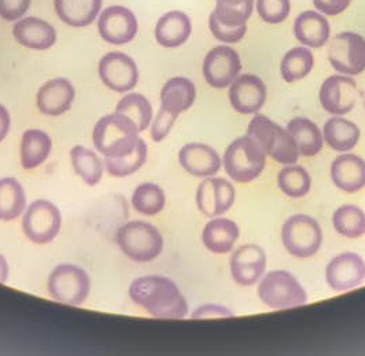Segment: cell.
I'll list each match as a JSON object with an SVG mask.
<instances>
[{
  "label": "cell",
  "mask_w": 365,
  "mask_h": 356,
  "mask_svg": "<svg viewBox=\"0 0 365 356\" xmlns=\"http://www.w3.org/2000/svg\"><path fill=\"white\" fill-rule=\"evenodd\" d=\"M240 69V56L230 46H217L212 49L205 56L202 66L206 83L219 90L230 87Z\"/></svg>",
  "instance_id": "11"
},
{
  "label": "cell",
  "mask_w": 365,
  "mask_h": 356,
  "mask_svg": "<svg viewBox=\"0 0 365 356\" xmlns=\"http://www.w3.org/2000/svg\"><path fill=\"white\" fill-rule=\"evenodd\" d=\"M323 138L334 151H350L356 148L360 139V128L344 117H332L323 128Z\"/></svg>",
  "instance_id": "30"
},
{
  "label": "cell",
  "mask_w": 365,
  "mask_h": 356,
  "mask_svg": "<svg viewBox=\"0 0 365 356\" xmlns=\"http://www.w3.org/2000/svg\"><path fill=\"white\" fill-rule=\"evenodd\" d=\"M334 185L345 193H357L365 186V161L356 154H342L331 164Z\"/></svg>",
  "instance_id": "22"
},
{
  "label": "cell",
  "mask_w": 365,
  "mask_h": 356,
  "mask_svg": "<svg viewBox=\"0 0 365 356\" xmlns=\"http://www.w3.org/2000/svg\"><path fill=\"white\" fill-rule=\"evenodd\" d=\"M98 31L105 41L114 46H123L136 36L138 19L124 6H110L99 16Z\"/></svg>",
  "instance_id": "13"
},
{
  "label": "cell",
  "mask_w": 365,
  "mask_h": 356,
  "mask_svg": "<svg viewBox=\"0 0 365 356\" xmlns=\"http://www.w3.org/2000/svg\"><path fill=\"white\" fill-rule=\"evenodd\" d=\"M95 149L109 158L125 157L132 153L139 141L136 124L121 113L103 116L93 127Z\"/></svg>",
  "instance_id": "2"
},
{
  "label": "cell",
  "mask_w": 365,
  "mask_h": 356,
  "mask_svg": "<svg viewBox=\"0 0 365 356\" xmlns=\"http://www.w3.org/2000/svg\"><path fill=\"white\" fill-rule=\"evenodd\" d=\"M13 35L21 46L32 50H48L56 43V31L54 26L36 17L19 19L14 24Z\"/></svg>",
  "instance_id": "21"
},
{
  "label": "cell",
  "mask_w": 365,
  "mask_h": 356,
  "mask_svg": "<svg viewBox=\"0 0 365 356\" xmlns=\"http://www.w3.org/2000/svg\"><path fill=\"white\" fill-rule=\"evenodd\" d=\"M129 297L154 318L182 319L188 314V302L179 286L161 275H146L132 281Z\"/></svg>",
  "instance_id": "1"
},
{
  "label": "cell",
  "mask_w": 365,
  "mask_h": 356,
  "mask_svg": "<svg viewBox=\"0 0 365 356\" xmlns=\"http://www.w3.org/2000/svg\"><path fill=\"white\" fill-rule=\"evenodd\" d=\"M332 225L338 234L346 238H360L365 234V213L356 205L338 208L332 215Z\"/></svg>",
  "instance_id": "34"
},
{
  "label": "cell",
  "mask_w": 365,
  "mask_h": 356,
  "mask_svg": "<svg viewBox=\"0 0 365 356\" xmlns=\"http://www.w3.org/2000/svg\"><path fill=\"white\" fill-rule=\"evenodd\" d=\"M326 280L335 292H347L360 286L365 280V262L353 252L335 256L326 268Z\"/></svg>",
  "instance_id": "14"
},
{
  "label": "cell",
  "mask_w": 365,
  "mask_h": 356,
  "mask_svg": "<svg viewBox=\"0 0 365 356\" xmlns=\"http://www.w3.org/2000/svg\"><path fill=\"white\" fill-rule=\"evenodd\" d=\"M239 227L234 220L217 218L212 219L202 231V243L212 253H228L239 238Z\"/></svg>",
  "instance_id": "26"
},
{
  "label": "cell",
  "mask_w": 365,
  "mask_h": 356,
  "mask_svg": "<svg viewBox=\"0 0 365 356\" xmlns=\"http://www.w3.org/2000/svg\"><path fill=\"white\" fill-rule=\"evenodd\" d=\"M230 102L240 114H256L267 101V87L255 75L237 76L230 86Z\"/></svg>",
  "instance_id": "17"
},
{
  "label": "cell",
  "mask_w": 365,
  "mask_h": 356,
  "mask_svg": "<svg viewBox=\"0 0 365 356\" xmlns=\"http://www.w3.org/2000/svg\"><path fill=\"white\" fill-rule=\"evenodd\" d=\"M98 71L103 84L115 93H128L136 87L139 80V71L135 61L120 51L102 56Z\"/></svg>",
  "instance_id": "12"
},
{
  "label": "cell",
  "mask_w": 365,
  "mask_h": 356,
  "mask_svg": "<svg viewBox=\"0 0 365 356\" xmlns=\"http://www.w3.org/2000/svg\"><path fill=\"white\" fill-rule=\"evenodd\" d=\"M32 0H0V17L6 21H19L31 7Z\"/></svg>",
  "instance_id": "43"
},
{
  "label": "cell",
  "mask_w": 365,
  "mask_h": 356,
  "mask_svg": "<svg viewBox=\"0 0 365 356\" xmlns=\"http://www.w3.org/2000/svg\"><path fill=\"white\" fill-rule=\"evenodd\" d=\"M76 91L72 83L58 77L47 81L37 93V108L46 116H61L72 108Z\"/></svg>",
  "instance_id": "19"
},
{
  "label": "cell",
  "mask_w": 365,
  "mask_h": 356,
  "mask_svg": "<svg viewBox=\"0 0 365 356\" xmlns=\"http://www.w3.org/2000/svg\"><path fill=\"white\" fill-rule=\"evenodd\" d=\"M179 163L190 175L210 178L221 168L219 153L205 143H188L179 151Z\"/></svg>",
  "instance_id": "20"
},
{
  "label": "cell",
  "mask_w": 365,
  "mask_h": 356,
  "mask_svg": "<svg viewBox=\"0 0 365 356\" xmlns=\"http://www.w3.org/2000/svg\"><path fill=\"white\" fill-rule=\"evenodd\" d=\"M267 164V154L250 135L235 139L224 153L222 166L227 175L237 183L257 179Z\"/></svg>",
  "instance_id": "3"
},
{
  "label": "cell",
  "mask_w": 365,
  "mask_h": 356,
  "mask_svg": "<svg viewBox=\"0 0 365 356\" xmlns=\"http://www.w3.org/2000/svg\"><path fill=\"white\" fill-rule=\"evenodd\" d=\"M282 241L294 258L307 259L319 252L323 244V231L311 216L294 215L282 227Z\"/></svg>",
  "instance_id": "7"
},
{
  "label": "cell",
  "mask_w": 365,
  "mask_h": 356,
  "mask_svg": "<svg viewBox=\"0 0 365 356\" xmlns=\"http://www.w3.org/2000/svg\"><path fill=\"white\" fill-rule=\"evenodd\" d=\"M314 65V58L311 50L307 47H294L280 63V73L284 81L294 83L305 78L309 75Z\"/></svg>",
  "instance_id": "33"
},
{
  "label": "cell",
  "mask_w": 365,
  "mask_h": 356,
  "mask_svg": "<svg viewBox=\"0 0 365 356\" xmlns=\"http://www.w3.org/2000/svg\"><path fill=\"white\" fill-rule=\"evenodd\" d=\"M26 206L25 190L17 179H0V220L10 222L21 216Z\"/></svg>",
  "instance_id": "31"
},
{
  "label": "cell",
  "mask_w": 365,
  "mask_h": 356,
  "mask_svg": "<svg viewBox=\"0 0 365 356\" xmlns=\"http://www.w3.org/2000/svg\"><path fill=\"white\" fill-rule=\"evenodd\" d=\"M10 126H11L10 113L3 105H0V142L7 136V133L10 131Z\"/></svg>",
  "instance_id": "46"
},
{
  "label": "cell",
  "mask_w": 365,
  "mask_h": 356,
  "mask_svg": "<svg viewBox=\"0 0 365 356\" xmlns=\"http://www.w3.org/2000/svg\"><path fill=\"white\" fill-rule=\"evenodd\" d=\"M197 88L187 77L169 78L161 90V108L166 112L179 116L187 112L195 102Z\"/></svg>",
  "instance_id": "25"
},
{
  "label": "cell",
  "mask_w": 365,
  "mask_h": 356,
  "mask_svg": "<svg viewBox=\"0 0 365 356\" xmlns=\"http://www.w3.org/2000/svg\"><path fill=\"white\" fill-rule=\"evenodd\" d=\"M258 297L272 310H287L307 304L308 296L298 280L284 270H274L261 280Z\"/></svg>",
  "instance_id": "6"
},
{
  "label": "cell",
  "mask_w": 365,
  "mask_h": 356,
  "mask_svg": "<svg viewBox=\"0 0 365 356\" xmlns=\"http://www.w3.org/2000/svg\"><path fill=\"white\" fill-rule=\"evenodd\" d=\"M235 203V188L222 178L205 179L197 190V205L203 215L216 218L228 212Z\"/></svg>",
  "instance_id": "16"
},
{
  "label": "cell",
  "mask_w": 365,
  "mask_h": 356,
  "mask_svg": "<svg viewBox=\"0 0 365 356\" xmlns=\"http://www.w3.org/2000/svg\"><path fill=\"white\" fill-rule=\"evenodd\" d=\"M351 0H313L314 7L324 16H338L349 7Z\"/></svg>",
  "instance_id": "45"
},
{
  "label": "cell",
  "mask_w": 365,
  "mask_h": 356,
  "mask_svg": "<svg viewBox=\"0 0 365 356\" xmlns=\"http://www.w3.org/2000/svg\"><path fill=\"white\" fill-rule=\"evenodd\" d=\"M9 273H10V270H9L7 260H6V258L3 255H0V283H6L7 282Z\"/></svg>",
  "instance_id": "47"
},
{
  "label": "cell",
  "mask_w": 365,
  "mask_h": 356,
  "mask_svg": "<svg viewBox=\"0 0 365 356\" xmlns=\"http://www.w3.org/2000/svg\"><path fill=\"white\" fill-rule=\"evenodd\" d=\"M294 35L304 46L320 49L329 41V21L322 13L304 11L294 21Z\"/></svg>",
  "instance_id": "24"
},
{
  "label": "cell",
  "mask_w": 365,
  "mask_h": 356,
  "mask_svg": "<svg viewBox=\"0 0 365 356\" xmlns=\"http://www.w3.org/2000/svg\"><path fill=\"white\" fill-rule=\"evenodd\" d=\"M192 32L190 17L182 11H169L158 19L155 25V39L160 46L176 49L182 46Z\"/></svg>",
  "instance_id": "23"
},
{
  "label": "cell",
  "mask_w": 365,
  "mask_h": 356,
  "mask_svg": "<svg viewBox=\"0 0 365 356\" xmlns=\"http://www.w3.org/2000/svg\"><path fill=\"white\" fill-rule=\"evenodd\" d=\"M115 112L121 113L130 118L139 132L146 131L153 120V106L145 95L130 93L125 95L115 108Z\"/></svg>",
  "instance_id": "35"
},
{
  "label": "cell",
  "mask_w": 365,
  "mask_h": 356,
  "mask_svg": "<svg viewBox=\"0 0 365 356\" xmlns=\"http://www.w3.org/2000/svg\"><path fill=\"white\" fill-rule=\"evenodd\" d=\"M130 203L136 212L146 216H154L164 209L166 197L164 190L158 185L142 183L135 188Z\"/></svg>",
  "instance_id": "38"
},
{
  "label": "cell",
  "mask_w": 365,
  "mask_h": 356,
  "mask_svg": "<svg viewBox=\"0 0 365 356\" xmlns=\"http://www.w3.org/2000/svg\"><path fill=\"white\" fill-rule=\"evenodd\" d=\"M247 135L255 138L265 154L279 164L292 166L298 161L299 151L292 135L267 116L256 114L247 127Z\"/></svg>",
  "instance_id": "5"
},
{
  "label": "cell",
  "mask_w": 365,
  "mask_h": 356,
  "mask_svg": "<svg viewBox=\"0 0 365 356\" xmlns=\"http://www.w3.org/2000/svg\"><path fill=\"white\" fill-rule=\"evenodd\" d=\"M178 116L172 114V113L166 112L163 108L160 109V112L157 114L153 126H151V139L154 142H161L165 138L169 135V132L172 130V127L176 123Z\"/></svg>",
  "instance_id": "42"
},
{
  "label": "cell",
  "mask_w": 365,
  "mask_h": 356,
  "mask_svg": "<svg viewBox=\"0 0 365 356\" xmlns=\"http://www.w3.org/2000/svg\"><path fill=\"white\" fill-rule=\"evenodd\" d=\"M62 216L50 201L37 200L26 209L22 220V230L34 244L46 245L53 243L59 234Z\"/></svg>",
  "instance_id": "9"
},
{
  "label": "cell",
  "mask_w": 365,
  "mask_h": 356,
  "mask_svg": "<svg viewBox=\"0 0 365 356\" xmlns=\"http://www.w3.org/2000/svg\"><path fill=\"white\" fill-rule=\"evenodd\" d=\"M320 103L329 114L345 116L351 112L357 99V84L347 76H329L322 84Z\"/></svg>",
  "instance_id": "15"
},
{
  "label": "cell",
  "mask_w": 365,
  "mask_h": 356,
  "mask_svg": "<svg viewBox=\"0 0 365 356\" xmlns=\"http://www.w3.org/2000/svg\"><path fill=\"white\" fill-rule=\"evenodd\" d=\"M55 11L62 22L73 28L91 25L102 9V0H54Z\"/></svg>",
  "instance_id": "27"
},
{
  "label": "cell",
  "mask_w": 365,
  "mask_h": 356,
  "mask_svg": "<svg viewBox=\"0 0 365 356\" xmlns=\"http://www.w3.org/2000/svg\"><path fill=\"white\" fill-rule=\"evenodd\" d=\"M71 160L76 175H78L84 183L95 186L101 182L103 175V164L95 151L84 146H74L71 151Z\"/></svg>",
  "instance_id": "32"
},
{
  "label": "cell",
  "mask_w": 365,
  "mask_h": 356,
  "mask_svg": "<svg viewBox=\"0 0 365 356\" xmlns=\"http://www.w3.org/2000/svg\"><path fill=\"white\" fill-rule=\"evenodd\" d=\"M286 130L297 143L299 156L314 157L323 149V133L309 118L295 117L290 120Z\"/></svg>",
  "instance_id": "28"
},
{
  "label": "cell",
  "mask_w": 365,
  "mask_h": 356,
  "mask_svg": "<svg viewBox=\"0 0 365 356\" xmlns=\"http://www.w3.org/2000/svg\"><path fill=\"white\" fill-rule=\"evenodd\" d=\"M209 29H210L212 35L220 41L234 44L245 38V35L247 32V25H242L237 28L225 26L217 19L215 11H212V14L209 16Z\"/></svg>",
  "instance_id": "41"
},
{
  "label": "cell",
  "mask_w": 365,
  "mask_h": 356,
  "mask_svg": "<svg viewBox=\"0 0 365 356\" xmlns=\"http://www.w3.org/2000/svg\"><path fill=\"white\" fill-rule=\"evenodd\" d=\"M277 186L292 198H302L311 190V175L301 166H286L277 175Z\"/></svg>",
  "instance_id": "36"
},
{
  "label": "cell",
  "mask_w": 365,
  "mask_h": 356,
  "mask_svg": "<svg viewBox=\"0 0 365 356\" xmlns=\"http://www.w3.org/2000/svg\"><path fill=\"white\" fill-rule=\"evenodd\" d=\"M47 286L54 300L68 305H81L90 296L91 280L81 267L66 263L55 267Z\"/></svg>",
  "instance_id": "8"
},
{
  "label": "cell",
  "mask_w": 365,
  "mask_h": 356,
  "mask_svg": "<svg viewBox=\"0 0 365 356\" xmlns=\"http://www.w3.org/2000/svg\"><path fill=\"white\" fill-rule=\"evenodd\" d=\"M147 160V145L143 139L139 138L136 148L125 157L118 158H105V167L113 178H127L145 166Z\"/></svg>",
  "instance_id": "39"
},
{
  "label": "cell",
  "mask_w": 365,
  "mask_h": 356,
  "mask_svg": "<svg viewBox=\"0 0 365 356\" xmlns=\"http://www.w3.org/2000/svg\"><path fill=\"white\" fill-rule=\"evenodd\" d=\"M255 10V0H217L213 10L220 22L230 28L246 25Z\"/></svg>",
  "instance_id": "37"
},
{
  "label": "cell",
  "mask_w": 365,
  "mask_h": 356,
  "mask_svg": "<svg viewBox=\"0 0 365 356\" xmlns=\"http://www.w3.org/2000/svg\"><path fill=\"white\" fill-rule=\"evenodd\" d=\"M53 141L48 133L41 130H28L21 139V166L25 169L40 167L50 156Z\"/></svg>",
  "instance_id": "29"
},
{
  "label": "cell",
  "mask_w": 365,
  "mask_h": 356,
  "mask_svg": "<svg viewBox=\"0 0 365 356\" xmlns=\"http://www.w3.org/2000/svg\"><path fill=\"white\" fill-rule=\"evenodd\" d=\"M234 312L231 310H228L227 307L222 305H216V304H207V305H202L200 308H197L192 314V319H207V318H230L232 317Z\"/></svg>",
  "instance_id": "44"
},
{
  "label": "cell",
  "mask_w": 365,
  "mask_h": 356,
  "mask_svg": "<svg viewBox=\"0 0 365 356\" xmlns=\"http://www.w3.org/2000/svg\"><path fill=\"white\" fill-rule=\"evenodd\" d=\"M290 0H257V13L267 24L276 25L284 22L290 16Z\"/></svg>",
  "instance_id": "40"
},
{
  "label": "cell",
  "mask_w": 365,
  "mask_h": 356,
  "mask_svg": "<svg viewBox=\"0 0 365 356\" xmlns=\"http://www.w3.org/2000/svg\"><path fill=\"white\" fill-rule=\"evenodd\" d=\"M327 56L339 73L360 75L365 71V39L354 32L338 34L329 41Z\"/></svg>",
  "instance_id": "10"
},
{
  "label": "cell",
  "mask_w": 365,
  "mask_h": 356,
  "mask_svg": "<svg viewBox=\"0 0 365 356\" xmlns=\"http://www.w3.org/2000/svg\"><path fill=\"white\" fill-rule=\"evenodd\" d=\"M267 267V255L258 245H243L230 260L231 275L237 285L252 286L259 281Z\"/></svg>",
  "instance_id": "18"
},
{
  "label": "cell",
  "mask_w": 365,
  "mask_h": 356,
  "mask_svg": "<svg viewBox=\"0 0 365 356\" xmlns=\"http://www.w3.org/2000/svg\"><path fill=\"white\" fill-rule=\"evenodd\" d=\"M115 243L130 260L148 263L157 259L164 249V238L155 225L133 220L118 228Z\"/></svg>",
  "instance_id": "4"
}]
</instances>
